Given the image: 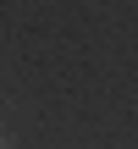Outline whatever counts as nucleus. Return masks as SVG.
Returning <instances> with one entry per match:
<instances>
[{
	"mask_svg": "<svg viewBox=\"0 0 138 149\" xmlns=\"http://www.w3.org/2000/svg\"><path fill=\"white\" fill-rule=\"evenodd\" d=\"M0 149H17V144H11V133H0Z\"/></svg>",
	"mask_w": 138,
	"mask_h": 149,
	"instance_id": "1",
	"label": "nucleus"
}]
</instances>
